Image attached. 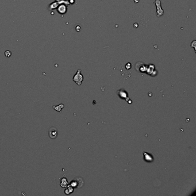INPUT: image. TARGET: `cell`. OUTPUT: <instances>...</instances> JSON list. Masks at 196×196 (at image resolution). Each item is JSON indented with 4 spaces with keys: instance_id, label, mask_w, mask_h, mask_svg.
I'll return each mask as SVG.
<instances>
[{
    "instance_id": "6da1fadb",
    "label": "cell",
    "mask_w": 196,
    "mask_h": 196,
    "mask_svg": "<svg viewBox=\"0 0 196 196\" xmlns=\"http://www.w3.org/2000/svg\"><path fill=\"white\" fill-rule=\"evenodd\" d=\"M72 80L78 86H80L81 85L83 80H84V76H83L82 74H81V70H78L77 71L76 74L73 76Z\"/></svg>"
},
{
    "instance_id": "7a4b0ae2",
    "label": "cell",
    "mask_w": 196,
    "mask_h": 196,
    "mask_svg": "<svg viewBox=\"0 0 196 196\" xmlns=\"http://www.w3.org/2000/svg\"><path fill=\"white\" fill-rule=\"evenodd\" d=\"M84 184V181L81 178H76L71 181L69 185L73 188L76 187H80Z\"/></svg>"
},
{
    "instance_id": "3957f363",
    "label": "cell",
    "mask_w": 196,
    "mask_h": 196,
    "mask_svg": "<svg viewBox=\"0 0 196 196\" xmlns=\"http://www.w3.org/2000/svg\"><path fill=\"white\" fill-rule=\"evenodd\" d=\"M155 4L156 7V16L158 17H160L164 14V11L161 6V2L160 0H155Z\"/></svg>"
},
{
    "instance_id": "277c9868",
    "label": "cell",
    "mask_w": 196,
    "mask_h": 196,
    "mask_svg": "<svg viewBox=\"0 0 196 196\" xmlns=\"http://www.w3.org/2000/svg\"><path fill=\"white\" fill-rule=\"evenodd\" d=\"M48 135L49 137L52 139H55L58 136V130L55 127H51L49 128L48 131Z\"/></svg>"
},
{
    "instance_id": "5b68a950",
    "label": "cell",
    "mask_w": 196,
    "mask_h": 196,
    "mask_svg": "<svg viewBox=\"0 0 196 196\" xmlns=\"http://www.w3.org/2000/svg\"><path fill=\"white\" fill-rule=\"evenodd\" d=\"M143 155H144V158L145 161L148 162H153V160H154V158H153L152 155H151V154H148V153L146 152H143Z\"/></svg>"
},
{
    "instance_id": "8992f818",
    "label": "cell",
    "mask_w": 196,
    "mask_h": 196,
    "mask_svg": "<svg viewBox=\"0 0 196 196\" xmlns=\"http://www.w3.org/2000/svg\"><path fill=\"white\" fill-rule=\"evenodd\" d=\"M64 177H65V175H64L63 177L61 178V180H60V186H61L62 187H63V188H64V187H66L68 185V184H69V183L68 182V181H67V178Z\"/></svg>"
},
{
    "instance_id": "52a82bcc",
    "label": "cell",
    "mask_w": 196,
    "mask_h": 196,
    "mask_svg": "<svg viewBox=\"0 0 196 196\" xmlns=\"http://www.w3.org/2000/svg\"><path fill=\"white\" fill-rule=\"evenodd\" d=\"M66 6L64 5H61L60 6H59L58 9V12L61 14H64L66 12Z\"/></svg>"
},
{
    "instance_id": "ba28073f",
    "label": "cell",
    "mask_w": 196,
    "mask_h": 196,
    "mask_svg": "<svg viewBox=\"0 0 196 196\" xmlns=\"http://www.w3.org/2000/svg\"><path fill=\"white\" fill-rule=\"evenodd\" d=\"M74 191V188L71 186H70L69 184L66 187V189L64 190V193H65L66 194H67V195H68V194H71V193H72Z\"/></svg>"
},
{
    "instance_id": "9c48e42d",
    "label": "cell",
    "mask_w": 196,
    "mask_h": 196,
    "mask_svg": "<svg viewBox=\"0 0 196 196\" xmlns=\"http://www.w3.org/2000/svg\"><path fill=\"white\" fill-rule=\"evenodd\" d=\"M64 107V104H60L58 106H54V105L52 106V108L54 109V110H55V111H58V112H60V113H61L62 109Z\"/></svg>"
},
{
    "instance_id": "30bf717a",
    "label": "cell",
    "mask_w": 196,
    "mask_h": 196,
    "mask_svg": "<svg viewBox=\"0 0 196 196\" xmlns=\"http://www.w3.org/2000/svg\"><path fill=\"white\" fill-rule=\"evenodd\" d=\"M191 47H193L194 48V51H195V52H196V40H193V41L191 43Z\"/></svg>"
},
{
    "instance_id": "8fae6325",
    "label": "cell",
    "mask_w": 196,
    "mask_h": 196,
    "mask_svg": "<svg viewBox=\"0 0 196 196\" xmlns=\"http://www.w3.org/2000/svg\"><path fill=\"white\" fill-rule=\"evenodd\" d=\"M5 55L8 58L10 57V56H11L12 55V52H10V51H6L5 52Z\"/></svg>"
}]
</instances>
